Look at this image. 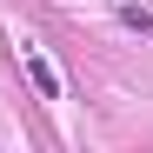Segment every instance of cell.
Returning <instances> with one entry per match:
<instances>
[{"label": "cell", "instance_id": "cell-2", "mask_svg": "<svg viewBox=\"0 0 153 153\" xmlns=\"http://www.w3.org/2000/svg\"><path fill=\"white\" fill-rule=\"evenodd\" d=\"M120 20H126L133 33H146V40H153V13H146V7H120Z\"/></svg>", "mask_w": 153, "mask_h": 153}, {"label": "cell", "instance_id": "cell-1", "mask_svg": "<svg viewBox=\"0 0 153 153\" xmlns=\"http://www.w3.org/2000/svg\"><path fill=\"white\" fill-rule=\"evenodd\" d=\"M20 67H27V80H33V93L40 100H60V67L40 53V47H20Z\"/></svg>", "mask_w": 153, "mask_h": 153}]
</instances>
